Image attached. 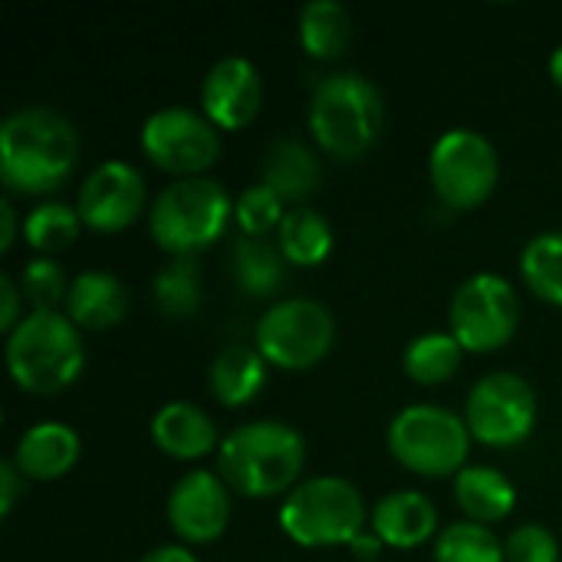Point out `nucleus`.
Instances as JSON below:
<instances>
[{
	"label": "nucleus",
	"instance_id": "1a4fd4ad",
	"mask_svg": "<svg viewBox=\"0 0 562 562\" xmlns=\"http://www.w3.org/2000/svg\"><path fill=\"white\" fill-rule=\"evenodd\" d=\"M520 329V296L501 273L468 277L448 303V333L464 352L491 356L514 342Z\"/></svg>",
	"mask_w": 562,
	"mask_h": 562
},
{
	"label": "nucleus",
	"instance_id": "58836bf2",
	"mask_svg": "<svg viewBox=\"0 0 562 562\" xmlns=\"http://www.w3.org/2000/svg\"><path fill=\"white\" fill-rule=\"evenodd\" d=\"M550 76H553V82L562 89V43L550 53Z\"/></svg>",
	"mask_w": 562,
	"mask_h": 562
},
{
	"label": "nucleus",
	"instance_id": "7ed1b4c3",
	"mask_svg": "<svg viewBox=\"0 0 562 562\" xmlns=\"http://www.w3.org/2000/svg\"><path fill=\"white\" fill-rule=\"evenodd\" d=\"M306 128L316 148L336 161H359L385 128V99L359 69L323 76L306 105Z\"/></svg>",
	"mask_w": 562,
	"mask_h": 562
},
{
	"label": "nucleus",
	"instance_id": "4468645a",
	"mask_svg": "<svg viewBox=\"0 0 562 562\" xmlns=\"http://www.w3.org/2000/svg\"><path fill=\"white\" fill-rule=\"evenodd\" d=\"M145 178L132 161L105 158L95 165L76 194V211L86 231L92 234H122L128 231L145 211Z\"/></svg>",
	"mask_w": 562,
	"mask_h": 562
},
{
	"label": "nucleus",
	"instance_id": "39448f33",
	"mask_svg": "<svg viewBox=\"0 0 562 562\" xmlns=\"http://www.w3.org/2000/svg\"><path fill=\"white\" fill-rule=\"evenodd\" d=\"M231 221L234 198L221 181L207 175L175 178L155 194L148 207V234L168 257H198L227 234Z\"/></svg>",
	"mask_w": 562,
	"mask_h": 562
},
{
	"label": "nucleus",
	"instance_id": "2f4dec72",
	"mask_svg": "<svg viewBox=\"0 0 562 562\" xmlns=\"http://www.w3.org/2000/svg\"><path fill=\"white\" fill-rule=\"evenodd\" d=\"M16 283H20L23 300L30 303V313L33 310H56L59 303H66V293H69V280L53 257H33L20 270Z\"/></svg>",
	"mask_w": 562,
	"mask_h": 562
},
{
	"label": "nucleus",
	"instance_id": "bb28decb",
	"mask_svg": "<svg viewBox=\"0 0 562 562\" xmlns=\"http://www.w3.org/2000/svg\"><path fill=\"white\" fill-rule=\"evenodd\" d=\"M201 267L198 257H171L151 277V303L165 319H191L201 310Z\"/></svg>",
	"mask_w": 562,
	"mask_h": 562
},
{
	"label": "nucleus",
	"instance_id": "e433bc0d",
	"mask_svg": "<svg viewBox=\"0 0 562 562\" xmlns=\"http://www.w3.org/2000/svg\"><path fill=\"white\" fill-rule=\"evenodd\" d=\"M138 562H201L194 553H191V547H184V543H165V547H155V550H148L145 557Z\"/></svg>",
	"mask_w": 562,
	"mask_h": 562
},
{
	"label": "nucleus",
	"instance_id": "f8f14e48",
	"mask_svg": "<svg viewBox=\"0 0 562 562\" xmlns=\"http://www.w3.org/2000/svg\"><path fill=\"white\" fill-rule=\"evenodd\" d=\"M145 158L175 178H201L221 158V128L188 105H165L142 122Z\"/></svg>",
	"mask_w": 562,
	"mask_h": 562
},
{
	"label": "nucleus",
	"instance_id": "6ab92c4d",
	"mask_svg": "<svg viewBox=\"0 0 562 562\" xmlns=\"http://www.w3.org/2000/svg\"><path fill=\"white\" fill-rule=\"evenodd\" d=\"M132 296L125 283L109 270H82L69 280V293L63 313L89 333H102L119 326L128 316Z\"/></svg>",
	"mask_w": 562,
	"mask_h": 562
},
{
	"label": "nucleus",
	"instance_id": "a878e982",
	"mask_svg": "<svg viewBox=\"0 0 562 562\" xmlns=\"http://www.w3.org/2000/svg\"><path fill=\"white\" fill-rule=\"evenodd\" d=\"M461 362H464V349H461V342L448 329L422 333L402 352L405 375L415 385H425V389H435V385L451 382L458 375Z\"/></svg>",
	"mask_w": 562,
	"mask_h": 562
},
{
	"label": "nucleus",
	"instance_id": "473e14b6",
	"mask_svg": "<svg viewBox=\"0 0 562 562\" xmlns=\"http://www.w3.org/2000/svg\"><path fill=\"white\" fill-rule=\"evenodd\" d=\"M507 562H560V540L543 524H520L504 540Z\"/></svg>",
	"mask_w": 562,
	"mask_h": 562
},
{
	"label": "nucleus",
	"instance_id": "f257e3e1",
	"mask_svg": "<svg viewBox=\"0 0 562 562\" xmlns=\"http://www.w3.org/2000/svg\"><path fill=\"white\" fill-rule=\"evenodd\" d=\"M82 142L53 105H20L0 122V181L10 194L46 198L69 184Z\"/></svg>",
	"mask_w": 562,
	"mask_h": 562
},
{
	"label": "nucleus",
	"instance_id": "f704fd0d",
	"mask_svg": "<svg viewBox=\"0 0 562 562\" xmlns=\"http://www.w3.org/2000/svg\"><path fill=\"white\" fill-rule=\"evenodd\" d=\"M26 484H30V481L16 471V464H13L10 458H3V461H0V517H3V520L13 514L20 494H26Z\"/></svg>",
	"mask_w": 562,
	"mask_h": 562
},
{
	"label": "nucleus",
	"instance_id": "aec40b11",
	"mask_svg": "<svg viewBox=\"0 0 562 562\" xmlns=\"http://www.w3.org/2000/svg\"><path fill=\"white\" fill-rule=\"evenodd\" d=\"M260 181L267 188H273L286 204L303 207V201H310L319 191L323 181V168L316 151L300 142V138H277L260 165Z\"/></svg>",
	"mask_w": 562,
	"mask_h": 562
},
{
	"label": "nucleus",
	"instance_id": "72a5a7b5",
	"mask_svg": "<svg viewBox=\"0 0 562 562\" xmlns=\"http://www.w3.org/2000/svg\"><path fill=\"white\" fill-rule=\"evenodd\" d=\"M23 293H20V283L10 277V273H3L0 277V333L3 336H10L16 326H20V319L26 316L23 313Z\"/></svg>",
	"mask_w": 562,
	"mask_h": 562
},
{
	"label": "nucleus",
	"instance_id": "423d86ee",
	"mask_svg": "<svg viewBox=\"0 0 562 562\" xmlns=\"http://www.w3.org/2000/svg\"><path fill=\"white\" fill-rule=\"evenodd\" d=\"M369 517L362 491L336 474L300 481L280 504V530L306 550L349 547L369 530Z\"/></svg>",
	"mask_w": 562,
	"mask_h": 562
},
{
	"label": "nucleus",
	"instance_id": "5701e85b",
	"mask_svg": "<svg viewBox=\"0 0 562 562\" xmlns=\"http://www.w3.org/2000/svg\"><path fill=\"white\" fill-rule=\"evenodd\" d=\"M231 277L240 293L254 300H270L286 286L290 263L280 254L277 240L267 237H234L231 244Z\"/></svg>",
	"mask_w": 562,
	"mask_h": 562
},
{
	"label": "nucleus",
	"instance_id": "2eb2a0df",
	"mask_svg": "<svg viewBox=\"0 0 562 562\" xmlns=\"http://www.w3.org/2000/svg\"><path fill=\"white\" fill-rule=\"evenodd\" d=\"M263 109V76L254 59L221 56L201 79V112L221 132L247 128Z\"/></svg>",
	"mask_w": 562,
	"mask_h": 562
},
{
	"label": "nucleus",
	"instance_id": "b1692460",
	"mask_svg": "<svg viewBox=\"0 0 562 562\" xmlns=\"http://www.w3.org/2000/svg\"><path fill=\"white\" fill-rule=\"evenodd\" d=\"M300 46L310 59L336 63L352 46V13L339 0H310L296 20Z\"/></svg>",
	"mask_w": 562,
	"mask_h": 562
},
{
	"label": "nucleus",
	"instance_id": "393cba45",
	"mask_svg": "<svg viewBox=\"0 0 562 562\" xmlns=\"http://www.w3.org/2000/svg\"><path fill=\"white\" fill-rule=\"evenodd\" d=\"M277 247L290 267L313 270L329 260V254L336 247V234H333V224L319 211L303 204V207L286 211L283 224L277 231Z\"/></svg>",
	"mask_w": 562,
	"mask_h": 562
},
{
	"label": "nucleus",
	"instance_id": "cd10ccee",
	"mask_svg": "<svg viewBox=\"0 0 562 562\" xmlns=\"http://www.w3.org/2000/svg\"><path fill=\"white\" fill-rule=\"evenodd\" d=\"M82 221L76 204L66 201H40L26 217H23V240L40 254V257H53L66 247H72L79 240Z\"/></svg>",
	"mask_w": 562,
	"mask_h": 562
},
{
	"label": "nucleus",
	"instance_id": "ddd939ff",
	"mask_svg": "<svg viewBox=\"0 0 562 562\" xmlns=\"http://www.w3.org/2000/svg\"><path fill=\"white\" fill-rule=\"evenodd\" d=\"M165 517L171 533L184 547H207L221 540L234 517V491L217 471L194 468L175 481L165 501Z\"/></svg>",
	"mask_w": 562,
	"mask_h": 562
},
{
	"label": "nucleus",
	"instance_id": "6e6552de",
	"mask_svg": "<svg viewBox=\"0 0 562 562\" xmlns=\"http://www.w3.org/2000/svg\"><path fill=\"white\" fill-rule=\"evenodd\" d=\"M336 342V316L310 296H286L263 310L254 326V349L283 372H306L329 356Z\"/></svg>",
	"mask_w": 562,
	"mask_h": 562
},
{
	"label": "nucleus",
	"instance_id": "9d476101",
	"mask_svg": "<svg viewBox=\"0 0 562 562\" xmlns=\"http://www.w3.org/2000/svg\"><path fill=\"white\" fill-rule=\"evenodd\" d=\"M428 178L448 211L481 207L501 181V155L477 128H448L428 155Z\"/></svg>",
	"mask_w": 562,
	"mask_h": 562
},
{
	"label": "nucleus",
	"instance_id": "0eeeda50",
	"mask_svg": "<svg viewBox=\"0 0 562 562\" xmlns=\"http://www.w3.org/2000/svg\"><path fill=\"white\" fill-rule=\"evenodd\" d=\"M385 445L405 471L428 481H441L458 477L468 468L474 438L464 415L445 405L418 402L392 415Z\"/></svg>",
	"mask_w": 562,
	"mask_h": 562
},
{
	"label": "nucleus",
	"instance_id": "a211bd4d",
	"mask_svg": "<svg viewBox=\"0 0 562 562\" xmlns=\"http://www.w3.org/2000/svg\"><path fill=\"white\" fill-rule=\"evenodd\" d=\"M148 435L151 445L175 461H201L221 448L214 418L194 402H165L151 415Z\"/></svg>",
	"mask_w": 562,
	"mask_h": 562
},
{
	"label": "nucleus",
	"instance_id": "4be33fe9",
	"mask_svg": "<svg viewBox=\"0 0 562 562\" xmlns=\"http://www.w3.org/2000/svg\"><path fill=\"white\" fill-rule=\"evenodd\" d=\"M454 501L468 520L494 527L504 524L517 507V487L507 474L491 464H468L454 477Z\"/></svg>",
	"mask_w": 562,
	"mask_h": 562
},
{
	"label": "nucleus",
	"instance_id": "dca6fc26",
	"mask_svg": "<svg viewBox=\"0 0 562 562\" xmlns=\"http://www.w3.org/2000/svg\"><path fill=\"white\" fill-rule=\"evenodd\" d=\"M369 530L385 543V550H418L441 533L438 507L428 494L402 487L375 501Z\"/></svg>",
	"mask_w": 562,
	"mask_h": 562
},
{
	"label": "nucleus",
	"instance_id": "f3484780",
	"mask_svg": "<svg viewBox=\"0 0 562 562\" xmlns=\"http://www.w3.org/2000/svg\"><path fill=\"white\" fill-rule=\"evenodd\" d=\"M79 458H82V438L66 422H36L16 438L10 454L16 471L33 484L63 481L79 464Z\"/></svg>",
	"mask_w": 562,
	"mask_h": 562
},
{
	"label": "nucleus",
	"instance_id": "20e7f679",
	"mask_svg": "<svg viewBox=\"0 0 562 562\" xmlns=\"http://www.w3.org/2000/svg\"><path fill=\"white\" fill-rule=\"evenodd\" d=\"M3 359L20 392L36 398L59 395L86 369L82 329L59 310H33L7 336Z\"/></svg>",
	"mask_w": 562,
	"mask_h": 562
},
{
	"label": "nucleus",
	"instance_id": "c9c22d12",
	"mask_svg": "<svg viewBox=\"0 0 562 562\" xmlns=\"http://www.w3.org/2000/svg\"><path fill=\"white\" fill-rule=\"evenodd\" d=\"M20 221H16V207L10 198H0V254H7L16 240Z\"/></svg>",
	"mask_w": 562,
	"mask_h": 562
},
{
	"label": "nucleus",
	"instance_id": "4c0bfd02",
	"mask_svg": "<svg viewBox=\"0 0 562 562\" xmlns=\"http://www.w3.org/2000/svg\"><path fill=\"white\" fill-rule=\"evenodd\" d=\"M349 550L356 553V560L359 562H375L382 557V550H385V543L372 533V530H362L352 543H349Z\"/></svg>",
	"mask_w": 562,
	"mask_h": 562
},
{
	"label": "nucleus",
	"instance_id": "412c9836",
	"mask_svg": "<svg viewBox=\"0 0 562 562\" xmlns=\"http://www.w3.org/2000/svg\"><path fill=\"white\" fill-rule=\"evenodd\" d=\"M267 372L270 362L254 346L234 342L214 356L207 369V385L224 408H244L267 389Z\"/></svg>",
	"mask_w": 562,
	"mask_h": 562
},
{
	"label": "nucleus",
	"instance_id": "c85d7f7f",
	"mask_svg": "<svg viewBox=\"0 0 562 562\" xmlns=\"http://www.w3.org/2000/svg\"><path fill=\"white\" fill-rule=\"evenodd\" d=\"M520 277L537 300L562 306V231H543L527 240L520 254Z\"/></svg>",
	"mask_w": 562,
	"mask_h": 562
},
{
	"label": "nucleus",
	"instance_id": "9b49d317",
	"mask_svg": "<svg viewBox=\"0 0 562 562\" xmlns=\"http://www.w3.org/2000/svg\"><path fill=\"white\" fill-rule=\"evenodd\" d=\"M540 402L537 389L517 372H487L481 375L464 402V422L471 438L494 451L520 448L537 428Z\"/></svg>",
	"mask_w": 562,
	"mask_h": 562
},
{
	"label": "nucleus",
	"instance_id": "f03ea898",
	"mask_svg": "<svg viewBox=\"0 0 562 562\" xmlns=\"http://www.w3.org/2000/svg\"><path fill=\"white\" fill-rule=\"evenodd\" d=\"M214 458V471L237 497H286L306 471V438L280 418H260L227 431Z\"/></svg>",
	"mask_w": 562,
	"mask_h": 562
},
{
	"label": "nucleus",
	"instance_id": "7c9ffc66",
	"mask_svg": "<svg viewBox=\"0 0 562 562\" xmlns=\"http://www.w3.org/2000/svg\"><path fill=\"white\" fill-rule=\"evenodd\" d=\"M283 217H286V201L263 181L244 188L240 198L234 201V221L244 237H270V234L277 237Z\"/></svg>",
	"mask_w": 562,
	"mask_h": 562
},
{
	"label": "nucleus",
	"instance_id": "c756f323",
	"mask_svg": "<svg viewBox=\"0 0 562 562\" xmlns=\"http://www.w3.org/2000/svg\"><path fill=\"white\" fill-rule=\"evenodd\" d=\"M435 562H507L504 540L474 520H454L435 537Z\"/></svg>",
	"mask_w": 562,
	"mask_h": 562
}]
</instances>
